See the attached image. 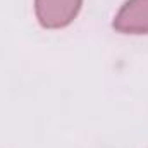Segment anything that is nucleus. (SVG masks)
Listing matches in <instances>:
<instances>
[{
	"mask_svg": "<svg viewBox=\"0 0 148 148\" xmlns=\"http://www.w3.org/2000/svg\"><path fill=\"white\" fill-rule=\"evenodd\" d=\"M83 0H35V14L45 29H62L79 14Z\"/></svg>",
	"mask_w": 148,
	"mask_h": 148,
	"instance_id": "1",
	"label": "nucleus"
},
{
	"mask_svg": "<svg viewBox=\"0 0 148 148\" xmlns=\"http://www.w3.org/2000/svg\"><path fill=\"white\" fill-rule=\"evenodd\" d=\"M112 26L122 35H148V0H126Z\"/></svg>",
	"mask_w": 148,
	"mask_h": 148,
	"instance_id": "2",
	"label": "nucleus"
}]
</instances>
